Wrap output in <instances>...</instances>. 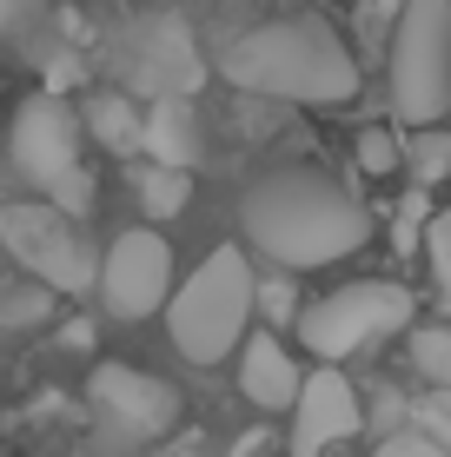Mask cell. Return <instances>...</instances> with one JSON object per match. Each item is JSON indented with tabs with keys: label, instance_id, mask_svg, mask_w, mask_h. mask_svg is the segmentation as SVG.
Returning <instances> with one entry per match:
<instances>
[{
	"label": "cell",
	"instance_id": "6da1fadb",
	"mask_svg": "<svg viewBox=\"0 0 451 457\" xmlns=\"http://www.w3.org/2000/svg\"><path fill=\"white\" fill-rule=\"evenodd\" d=\"M239 232L279 272H313L352 259L372 239V206L319 166H279L239 193Z\"/></svg>",
	"mask_w": 451,
	"mask_h": 457
},
{
	"label": "cell",
	"instance_id": "7a4b0ae2",
	"mask_svg": "<svg viewBox=\"0 0 451 457\" xmlns=\"http://www.w3.org/2000/svg\"><path fill=\"white\" fill-rule=\"evenodd\" d=\"M220 73L239 93L299 100V106H346L359 93V54L319 13H286V21H266L253 34H239L220 54Z\"/></svg>",
	"mask_w": 451,
	"mask_h": 457
},
{
	"label": "cell",
	"instance_id": "3957f363",
	"mask_svg": "<svg viewBox=\"0 0 451 457\" xmlns=\"http://www.w3.org/2000/svg\"><path fill=\"white\" fill-rule=\"evenodd\" d=\"M259 278L253 259L239 245H220L213 259H199V272H186L173 292H166V338L186 365H220V358L239 352L246 325L259 312Z\"/></svg>",
	"mask_w": 451,
	"mask_h": 457
},
{
	"label": "cell",
	"instance_id": "277c9868",
	"mask_svg": "<svg viewBox=\"0 0 451 457\" xmlns=\"http://www.w3.org/2000/svg\"><path fill=\"white\" fill-rule=\"evenodd\" d=\"M385 106L398 126L451 113V0H398L385 34Z\"/></svg>",
	"mask_w": 451,
	"mask_h": 457
},
{
	"label": "cell",
	"instance_id": "5b68a950",
	"mask_svg": "<svg viewBox=\"0 0 451 457\" xmlns=\"http://www.w3.org/2000/svg\"><path fill=\"white\" fill-rule=\"evenodd\" d=\"M7 160L34 193H46L60 212L80 219L93 206V179H87V133H80V106H67L54 87L27 93L13 106L7 126Z\"/></svg>",
	"mask_w": 451,
	"mask_h": 457
},
{
	"label": "cell",
	"instance_id": "8992f818",
	"mask_svg": "<svg viewBox=\"0 0 451 457\" xmlns=\"http://www.w3.org/2000/svg\"><path fill=\"white\" fill-rule=\"evenodd\" d=\"M412 319H418V298L405 286L359 278V286H338V292L313 298V305H299V345L319 365H346V358L372 352V345L412 332Z\"/></svg>",
	"mask_w": 451,
	"mask_h": 457
},
{
	"label": "cell",
	"instance_id": "52a82bcc",
	"mask_svg": "<svg viewBox=\"0 0 451 457\" xmlns=\"http://www.w3.org/2000/svg\"><path fill=\"white\" fill-rule=\"evenodd\" d=\"M0 245H7V259L21 265L27 278H40L46 292H93V259H100V252L80 239L73 212L34 206V199L0 206Z\"/></svg>",
	"mask_w": 451,
	"mask_h": 457
},
{
	"label": "cell",
	"instance_id": "ba28073f",
	"mask_svg": "<svg viewBox=\"0 0 451 457\" xmlns=\"http://www.w3.org/2000/svg\"><path fill=\"white\" fill-rule=\"evenodd\" d=\"M93 292H100V312L120 325L166 312V292H173V245H166V232H153V226L120 232L93 259Z\"/></svg>",
	"mask_w": 451,
	"mask_h": 457
},
{
	"label": "cell",
	"instance_id": "9c48e42d",
	"mask_svg": "<svg viewBox=\"0 0 451 457\" xmlns=\"http://www.w3.org/2000/svg\"><path fill=\"white\" fill-rule=\"evenodd\" d=\"M113 67H120V93H153V100H186L199 87V54L186 21H133L127 40L113 46Z\"/></svg>",
	"mask_w": 451,
	"mask_h": 457
},
{
	"label": "cell",
	"instance_id": "30bf717a",
	"mask_svg": "<svg viewBox=\"0 0 451 457\" xmlns=\"http://www.w3.org/2000/svg\"><path fill=\"white\" fill-rule=\"evenodd\" d=\"M87 398H93L100 431L120 437V445H153V437H166L180 424V391L133 365H100L87 378Z\"/></svg>",
	"mask_w": 451,
	"mask_h": 457
},
{
	"label": "cell",
	"instance_id": "8fae6325",
	"mask_svg": "<svg viewBox=\"0 0 451 457\" xmlns=\"http://www.w3.org/2000/svg\"><path fill=\"white\" fill-rule=\"evenodd\" d=\"M365 431V398L338 365L305 371L299 398H292V457H325L332 445Z\"/></svg>",
	"mask_w": 451,
	"mask_h": 457
},
{
	"label": "cell",
	"instance_id": "7c38bea8",
	"mask_svg": "<svg viewBox=\"0 0 451 457\" xmlns=\"http://www.w3.org/2000/svg\"><path fill=\"white\" fill-rule=\"evenodd\" d=\"M299 385H305V371H299V358L286 352L279 332H246L239 338V391L259 411H292Z\"/></svg>",
	"mask_w": 451,
	"mask_h": 457
},
{
	"label": "cell",
	"instance_id": "4fadbf2b",
	"mask_svg": "<svg viewBox=\"0 0 451 457\" xmlns=\"http://www.w3.org/2000/svg\"><path fill=\"white\" fill-rule=\"evenodd\" d=\"M139 153H146L153 166H180L193 172L199 160V120L186 100H153L146 113H139Z\"/></svg>",
	"mask_w": 451,
	"mask_h": 457
},
{
	"label": "cell",
	"instance_id": "5bb4252c",
	"mask_svg": "<svg viewBox=\"0 0 451 457\" xmlns=\"http://www.w3.org/2000/svg\"><path fill=\"white\" fill-rule=\"evenodd\" d=\"M80 133L93 139V146H106L113 160L139 153V106H133V93H120V87L93 93V100L80 106Z\"/></svg>",
	"mask_w": 451,
	"mask_h": 457
},
{
	"label": "cell",
	"instance_id": "9a60e30c",
	"mask_svg": "<svg viewBox=\"0 0 451 457\" xmlns=\"http://www.w3.org/2000/svg\"><path fill=\"white\" fill-rule=\"evenodd\" d=\"M133 193H139V212H146V219H180L186 199H193V172H180V166H146V172L133 179Z\"/></svg>",
	"mask_w": 451,
	"mask_h": 457
},
{
	"label": "cell",
	"instance_id": "2e32d148",
	"mask_svg": "<svg viewBox=\"0 0 451 457\" xmlns=\"http://www.w3.org/2000/svg\"><path fill=\"white\" fill-rule=\"evenodd\" d=\"M405 172H412L418 186L451 179V126H445V120L412 126V139H405Z\"/></svg>",
	"mask_w": 451,
	"mask_h": 457
},
{
	"label": "cell",
	"instance_id": "e0dca14e",
	"mask_svg": "<svg viewBox=\"0 0 451 457\" xmlns=\"http://www.w3.org/2000/svg\"><path fill=\"white\" fill-rule=\"evenodd\" d=\"M405 352H412V371L431 391H451V325H418Z\"/></svg>",
	"mask_w": 451,
	"mask_h": 457
},
{
	"label": "cell",
	"instance_id": "ac0fdd59",
	"mask_svg": "<svg viewBox=\"0 0 451 457\" xmlns=\"http://www.w3.org/2000/svg\"><path fill=\"white\" fill-rule=\"evenodd\" d=\"M352 153H359V166L372 172V179H385V172L405 166V139H398L392 126H365V133L352 139Z\"/></svg>",
	"mask_w": 451,
	"mask_h": 457
},
{
	"label": "cell",
	"instance_id": "d6986e66",
	"mask_svg": "<svg viewBox=\"0 0 451 457\" xmlns=\"http://www.w3.org/2000/svg\"><path fill=\"white\" fill-rule=\"evenodd\" d=\"M425 259H431V286H438V305L451 312V212L431 219V232H425Z\"/></svg>",
	"mask_w": 451,
	"mask_h": 457
},
{
	"label": "cell",
	"instance_id": "ffe728a7",
	"mask_svg": "<svg viewBox=\"0 0 451 457\" xmlns=\"http://www.w3.org/2000/svg\"><path fill=\"white\" fill-rule=\"evenodd\" d=\"M418 431H425L431 445L451 457V391H431V398L418 404Z\"/></svg>",
	"mask_w": 451,
	"mask_h": 457
},
{
	"label": "cell",
	"instance_id": "44dd1931",
	"mask_svg": "<svg viewBox=\"0 0 451 457\" xmlns=\"http://www.w3.org/2000/svg\"><path fill=\"white\" fill-rule=\"evenodd\" d=\"M372 457H445L438 445H431L425 431H392V437H379V451Z\"/></svg>",
	"mask_w": 451,
	"mask_h": 457
}]
</instances>
